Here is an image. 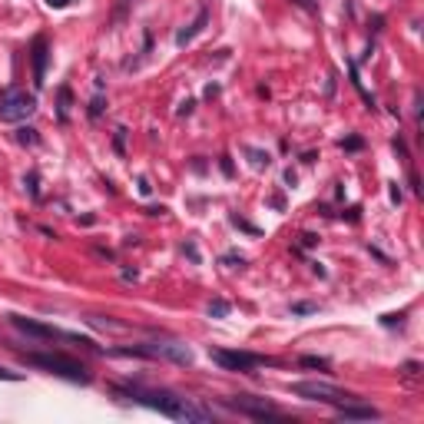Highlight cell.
Here are the masks:
<instances>
[{"instance_id": "1", "label": "cell", "mask_w": 424, "mask_h": 424, "mask_svg": "<svg viewBox=\"0 0 424 424\" xmlns=\"http://www.w3.org/2000/svg\"><path fill=\"white\" fill-rule=\"evenodd\" d=\"M120 394L133 398L136 405H146L159 414H166L172 421H212V411L196 401H189L183 394H172V391H156V388H143V385H123L116 388Z\"/></svg>"}, {"instance_id": "2", "label": "cell", "mask_w": 424, "mask_h": 424, "mask_svg": "<svg viewBox=\"0 0 424 424\" xmlns=\"http://www.w3.org/2000/svg\"><path fill=\"white\" fill-rule=\"evenodd\" d=\"M23 361L30 368H43V371H50V375L70 378V381H90L87 368L76 358H70V355H40V351H34V355H23Z\"/></svg>"}, {"instance_id": "3", "label": "cell", "mask_w": 424, "mask_h": 424, "mask_svg": "<svg viewBox=\"0 0 424 424\" xmlns=\"http://www.w3.org/2000/svg\"><path fill=\"white\" fill-rule=\"evenodd\" d=\"M37 113V96L23 87H10L0 93V123H23Z\"/></svg>"}, {"instance_id": "4", "label": "cell", "mask_w": 424, "mask_h": 424, "mask_svg": "<svg viewBox=\"0 0 424 424\" xmlns=\"http://www.w3.org/2000/svg\"><path fill=\"white\" fill-rule=\"evenodd\" d=\"M289 391L295 398H305V401H322V405H345V401H358L355 394L342 391V388L328 385V381H295L289 385Z\"/></svg>"}, {"instance_id": "5", "label": "cell", "mask_w": 424, "mask_h": 424, "mask_svg": "<svg viewBox=\"0 0 424 424\" xmlns=\"http://www.w3.org/2000/svg\"><path fill=\"white\" fill-rule=\"evenodd\" d=\"M123 355H146V358H163L172 365H192V348L179 342H146L136 348H123Z\"/></svg>"}, {"instance_id": "6", "label": "cell", "mask_w": 424, "mask_h": 424, "mask_svg": "<svg viewBox=\"0 0 424 424\" xmlns=\"http://www.w3.org/2000/svg\"><path fill=\"white\" fill-rule=\"evenodd\" d=\"M209 358L222 365L225 371H252L258 365H276L272 358H258V355H249V351H225V348H212Z\"/></svg>"}, {"instance_id": "7", "label": "cell", "mask_w": 424, "mask_h": 424, "mask_svg": "<svg viewBox=\"0 0 424 424\" xmlns=\"http://www.w3.org/2000/svg\"><path fill=\"white\" fill-rule=\"evenodd\" d=\"M10 325L20 328L23 335H34V338H63V342H80V345H93L87 338H80V335H70V332H60L54 325H43V322H30V318H23V315H10Z\"/></svg>"}, {"instance_id": "8", "label": "cell", "mask_w": 424, "mask_h": 424, "mask_svg": "<svg viewBox=\"0 0 424 424\" xmlns=\"http://www.w3.org/2000/svg\"><path fill=\"white\" fill-rule=\"evenodd\" d=\"M229 408H236L242 414H249V418H256V421H265V418H285L276 405H269L265 398H229Z\"/></svg>"}, {"instance_id": "9", "label": "cell", "mask_w": 424, "mask_h": 424, "mask_svg": "<svg viewBox=\"0 0 424 424\" xmlns=\"http://www.w3.org/2000/svg\"><path fill=\"white\" fill-rule=\"evenodd\" d=\"M335 414H338L342 421H378V408L358 405V401H345V405H335Z\"/></svg>"}, {"instance_id": "10", "label": "cell", "mask_w": 424, "mask_h": 424, "mask_svg": "<svg viewBox=\"0 0 424 424\" xmlns=\"http://www.w3.org/2000/svg\"><path fill=\"white\" fill-rule=\"evenodd\" d=\"M43 76H47V37L34 40V83L43 87Z\"/></svg>"}, {"instance_id": "11", "label": "cell", "mask_w": 424, "mask_h": 424, "mask_svg": "<svg viewBox=\"0 0 424 424\" xmlns=\"http://www.w3.org/2000/svg\"><path fill=\"white\" fill-rule=\"evenodd\" d=\"M205 20H209V10H199V17L192 20V23H189L186 30H179V34H176V43H179V47H186V43H189V40H192V37H196V34H199V30L205 27Z\"/></svg>"}, {"instance_id": "12", "label": "cell", "mask_w": 424, "mask_h": 424, "mask_svg": "<svg viewBox=\"0 0 424 424\" xmlns=\"http://www.w3.org/2000/svg\"><path fill=\"white\" fill-rule=\"evenodd\" d=\"M60 120H63V123H67V116H70V90H67V87H63V90H60Z\"/></svg>"}, {"instance_id": "13", "label": "cell", "mask_w": 424, "mask_h": 424, "mask_svg": "<svg viewBox=\"0 0 424 424\" xmlns=\"http://www.w3.org/2000/svg\"><path fill=\"white\" fill-rule=\"evenodd\" d=\"M209 315H212V318H225V315H229V302L216 298V302L209 305Z\"/></svg>"}, {"instance_id": "14", "label": "cell", "mask_w": 424, "mask_h": 424, "mask_svg": "<svg viewBox=\"0 0 424 424\" xmlns=\"http://www.w3.org/2000/svg\"><path fill=\"white\" fill-rule=\"evenodd\" d=\"M17 140L20 143H23V146H34V143H37V129H17Z\"/></svg>"}, {"instance_id": "15", "label": "cell", "mask_w": 424, "mask_h": 424, "mask_svg": "<svg viewBox=\"0 0 424 424\" xmlns=\"http://www.w3.org/2000/svg\"><path fill=\"white\" fill-rule=\"evenodd\" d=\"M302 365H305V368H328V361H325V358H315V355H305Z\"/></svg>"}, {"instance_id": "16", "label": "cell", "mask_w": 424, "mask_h": 424, "mask_svg": "<svg viewBox=\"0 0 424 424\" xmlns=\"http://www.w3.org/2000/svg\"><path fill=\"white\" fill-rule=\"evenodd\" d=\"M292 312H298V315H309V312H315V305H309V302H298V305H292Z\"/></svg>"}, {"instance_id": "17", "label": "cell", "mask_w": 424, "mask_h": 424, "mask_svg": "<svg viewBox=\"0 0 424 424\" xmlns=\"http://www.w3.org/2000/svg\"><path fill=\"white\" fill-rule=\"evenodd\" d=\"M252 163H256V166H269V156H262V153L252 149Z\"/></svg>"}, {"instance_id": "18", "label": "cell", "mask_w": 424, "mask_h": 424, "mask_svg": "<svg viewBox=\"0 0 424 424\" xmlns=\"http://www.w3.org/2000/svg\"><path fill=\"white\" fill-rule=\"evenodd\" d=\"M100 110H103V96H96V100H93V107H90V116H100Z\"/></svg>"}, {"instance_id": "19", "label": "cell", "mask_w": 424, "mask_h": 424, "mask_svg": "<svg viewBox=\"0 0 424 424\" xmlns=\"http://www.w3.org/2000/svg\"><path fill=\"white\" fill-rule=\"evenodd\" d=\"M342 146H345V149H361V140H358V136H351V140H345Z\"/></svg>"}, {"instance_id": "20", "label": "cell", "mask_w": 424, "mask_h": 424, "mask_svg": "<svg viewBox=\"0 0 424 424\" xmlns=\"http://www.w3.org/2000/svg\"><path fill=\"white\" fill-rule=\"evenodd\" d=\"M0 378H7V381H20V375H14V371H7V368H0Z\"/></svg>"}, {"instance_id": "21", "label": "cell", "mask_w": 424, "mask_h": 424, "mask_svg": "<svg viewBox=\"0 0 424 424\" xmlns=\"http://www.w3.org/2000/svg\"><path fill=\"white\" fill-rule=\"evenodd\" d=\"M192 107H196V103H192V100H186L183 107H179V116H186V113H192Z\"/></svg>"}, {"instance_id": "22", "label": "cell", "mask_w": 424, "mask_h": 424, "mask_svg": "<svg viewBox=\"0 0 424 424\" xmlns=\"http://www.w3.org/2000/svg\"><path fill=\"white\" fill-rule=\"evenodd\" d=\"M50 7H70V0H47Z\"/></svg>"}]
</instances>
